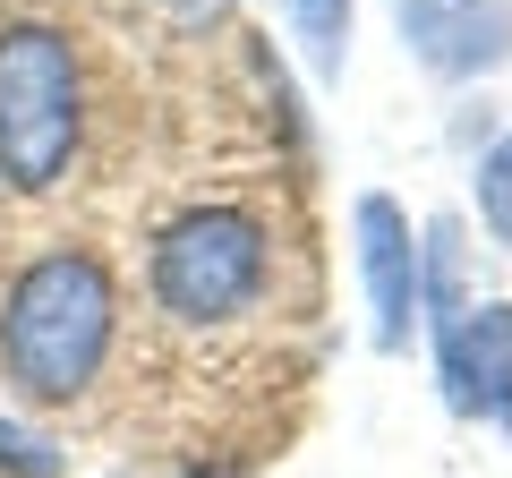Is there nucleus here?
Returning <instances> with one entry per match:
<instances>
[{
    "mask_svg": "<svg viewBox=\"0 0 512 478\" xmlns=\"http://www.w3.org/2000/svg\"><path fill=\"white\" fill-rule=\"evenodd\" d=\"M436 368L461 419L512 436V299H461L453 316H436Z\"/></svg>",
    "mask_w": 512,
    "mask_h": 478,
    "instance_id": "39448f33",
    "label": "nucleus"
},
{
    "mask_svg": "<svg viewBox=\"0 0 512 478\" xmlns=\"http://www.w3.org/2000/svg\"><path fill=\"white\" fill-rule=\"evenodd\" d=\"M77 137H86V69L77 35L52 18H9L0 26V188L43 197L69 180Z\"/></svg>",
    "mask_w": 512,
    "mask_h": 478,
    "instance_id": "7ed1b4c3",
    "label": "nucleus"
},
{
    "mask_svg": "<svg viewBox=\"0 0 512 478\" xmlns=\"http://www.w3.org/2000/svg\"><path fill=\"white\" fill-rule=\"evenodd\" d=\"M402 52L436 77H495L512 60V9L504 0H393Z\"/></svg>",
    "mask_w": 512,
    "mask_h": 478,
    "instance_id": "423d86ee",
    "label": "nucleus"
},
{
    "mask_svg": "<svg viewBox=\"0 0 512 478\" xmlns=\"http://www.w3.org/2000/svg\"><path fill=\"white\" fill-rule=\"evenodd\" d=\"M282 26H291L308 77H316V86H333L342 60H350V0H282Z\"/></svg>",
    "mask_w": 512,
    "mask_h": 478,
    "instance_id": "0eeeda50",
    "label": "nucleus"
},
{
    "mask_svg": "<svg viewBox=\"0 0 512 478\" xmlns=\"http://www.w3.org/2000/svg\"><path fill=\"white\" fill-rule=\"evenodd\" d=\"M0 470L9 478H60V453L43 436H26L18 419H0Z\"/></svg>",
    "mask_w": 512,
    "mask_h": 478,
    "instance_id": "1a4fd4ad",
    "label": "nucleus"
},
{
    "mask_svg": "<svg viewBox=\"0 0 512 478\" xmlns=\"http://www.w3.org/2000/svg\"><path fill=\"white\" fill-rule=\"evenodd\" d=\"M350 248H359V282H367V342L376 350H410V333H419V316H427L410 214L393 197H359L350 205Z\"/></svg>",
    "mask_w": 512,
    "mask_h": 478,
    "instance_id": "20e7f679",
    "label": "nucleus"
},
{
    "mask_svg": "<svg viewBox=\"0 0 512 478\" xmlns=\"http://www.w3.org/2000/svg\"><path fill=\"white\" fill-rule=\"evenodd\" d=\"M478 214H487V231L512 248V137H495V146L478 154Z\"/></svg>",
    "mask_w": 512,
    "mask_h": 478,
    "instance_id": "6e6552de",
    "label": "nucleus"
},
{
    "mask_svg": "<svg viewBox=\"0 0 512 478\" xmlns=\"http://www.w3.org/2000/svg\"><path fill=\"white\" fill-rule=\"evenodd\" d=\"M120 350V282L94 248H43L0 291V376L43 410H69Z\"/></svg>",
    "mask_w": 512,
    "mask_h": 478,
    "instance_id": "f257e3e1",
    "label": "nucleus"
},
{
    "mask_svg": "<svg viewBox=\"0 0 512 478\" xmlns=\"http://www.w3.org/2000/svg\"><path fill=\"white\" fill-rule=\"evenodd\" d=\"M274 291V222L248 197H197L154 231L146 299L171 333H239Z\"/></svg>",
    "mask_w": 512,
    "mask_h": 478,
    "instance_id": "f03ea898",
    "label": "nucleus"
}]
</instances>
